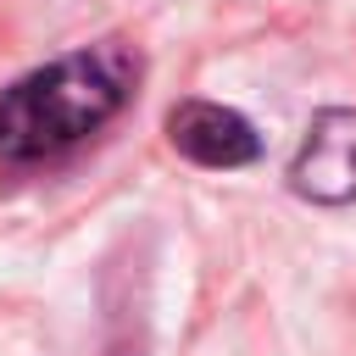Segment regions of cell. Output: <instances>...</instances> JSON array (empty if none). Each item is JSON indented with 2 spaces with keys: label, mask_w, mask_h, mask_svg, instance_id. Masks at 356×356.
I'll return each mask as SVG.
<instances>
[{
  "label": "cell",
  "mask_w": 356,
  "mask_h": 356,
  "mask_svg": "<svg viewBox=\"0 0 356 356\" xmlns=\"http://www.w3.org/2000/svg\"><path fill=\"white\" fill-rule=\"evenodd\" d=\"M134 83L139 56L117 39L67 50L50 67L22 72L11 89H0V161L39 167L78 150L128 106Z\"/></svg>",
  "instance_id": "cell-1"
},
{
  "label": "cell",
  "mask_w": 356,
  "mask_h": 356,
  "mask_svg": "<svg viewBox=\"0 0 356 356\" xmlns=\"http://www.w3.org/2000/svg\"><path fill=\"white\" fill-rule=\"evenodd\" d=\"M167 139H172V150L184 161L211 167V172H234V167H250L261 156L256 122L239 117L222 100H178L167 111Z\"/></svg>",
  "instance_id": "cell-3"
},
{
  "label": "cell",
  "mask_w": 356,
  "mask_h": 356,
  "mask_svg": "<svg viewBox=\"0 0 356 356\" xmlns=\"http://www.w3.org/2000/svg\"><path fill=\"white\" fill-rule=\"evenodd\" d=\"M289 189L312 206L356 200V106H328L312 117V128L289 161Z\"/></svg>",
  "instance_id": "cell-2"
}]
</instances>
